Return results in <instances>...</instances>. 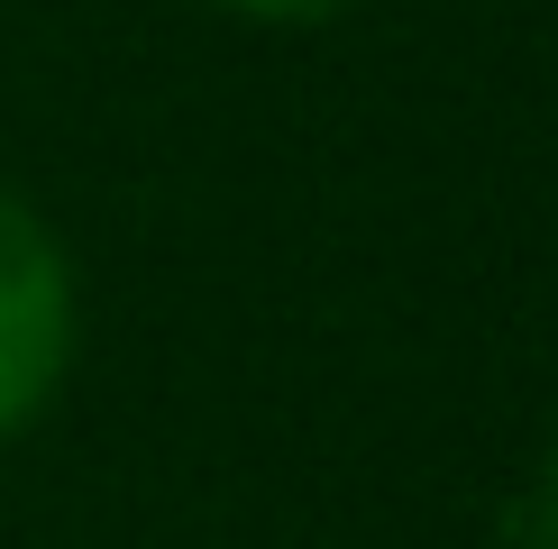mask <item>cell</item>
I'll return each instance as SVG.
<instances>
[{"label":"cell","mask_w":558,"mask_h":549,"mask_svg":"<svg viewBox=\"0 0 558 549\" xmlns=\"http://www.w3.org/2000/svg\"><path fill=\"white\" fill-rule=\"evenodd\" d=\"M64 357H74V266L28 202L0 193V430L56 403Z\"/></svg>","instance_id":"6da1fadb"},{"label":"cell","mask_w":558,"mask_h":549,"mask_svg":"<svg viewBox=\"0 0 558 549\" xmlns=\"http://www.w3.org/2000/svg\"><path fill=\"white\" fill-rule=\"evenodd\" d=\"M220 10H239V19H320L339 0H220Z\"/></svg>","instance_id":"7a4b0ae2"}]
</instances>
